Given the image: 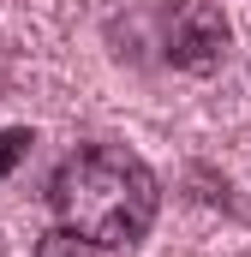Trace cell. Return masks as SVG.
<instances>
[{"mask_svg": "<svg viewBox=\"0 0 251 257\" xmlns=\"http://www.w3.org/2000/svg\"><path fill=\"white\" fill-rule=\"evenodd\" d=\"M48 209H54V227L102 251H132L156 227L162 186L144 168V156L120 144H78L48 180Z\"/></svg>", "mask_w": 251, "mask_h": 257, "instance_id": "6da1fadb", "label": "cell"}, {"mask_svg": "<svg viewBox=\"0 0 251 257\" xmlns=\"http://www.w3.org/2000/svg\"><path fill=\"white\" fill-rule=\"evenodd\" d=\"M227 48H233V30L215 0H174L162 12V60L174 72L209 78V72H221Z\"/></svg>", "mask_w": 251, "mask_h": 257, "instance_id": "7a4b0ae2", "label": "cell"}, {"mask_svg": "<svg viewBox=\"0 0 251 257\" xmlns=\"http://www.w3.org/2000/svg\"><path fill=\"white\" fill-rule=\"evenodd\" d=\"M36 257H102V245H90V239H78V233H66V227H48V233L36 239Z\"/></svg>", "mask_w": 251, "mask_h": 257, "instance_id": "3957f363", "label": "cell"}, {"mask_svg": "<svg viewBox=\"0 0 251 257\" xmlns=\"http://www.w3.org/2000/svg\"><path fill=\"white\" fill-rule=\"evenodd\" d=\"M30 144H36V138H30V126H6V132H0V180H6V174L30 156Z\"/></svg>", "mask_w": 251, "mask_h": 257, "instance_id": "277c9868", "label": "cell"}]
</instances>
